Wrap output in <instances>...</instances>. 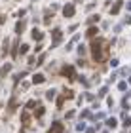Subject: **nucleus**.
I'll return each instance as SVG.
<instances>
[{
    "instance_id": "nucleus-8",
    "label": "nucleus",
    "mask_w": 131,
    "mask_h": 133,
    "mask_svg": "<svg viewBox=\"0 0 131 133\" xmlns=\"http://www.w3.org/2000/svg\"><path fill=\"white\" fill-rule=\"evenodd\" d=\"M21 122H23V128H29V124H31V118H29V110H25V112H23Z\"/></svg>"
},
{
    "instance_id": "nucleus-16",
    "label": "nucleus",
    "mask_w": 131,
    "mask_h": 133,
    "mask_svg": "<svg viewBox=\"0 0 131 133\" xmlns=\"http://www.w3.org/2000/svg\"><path fill=\"white\" fill-rule=\"evenodd\" d=\"M106 125H108L110 129H112V128H116V125H118V122H116V118H110L108 122H106Z\"/></svg>"
},
{
    "instance_id": "nucleus-18",
    "label": "nucleus",
    "mask_w": 131,
    "mask_h": 133,
    "mask_svg": "<svg viewBox=\"0 0 131 133\" xmlns=\"http://www.w3.org/2000/svg\"><path fill=\"white\" fill-rule=\"evenodd\" d=\"M25 76H27V72H19V74H17V76L13 78V84H17V82L21 80V78H25Z\"/></svg>"
},
{
    "instance_id": "nucleus-3",
    "label": "nucleus",
    "mask_w": 131,
    "mask_h": 133,
    "mask_svg": "<svg viewBox=\"0 0 131 133\" xmlns=\"http://www.w3.org/2000/svg\"><path fill=\"white\" fill-rule=\"evenodd\" d=\"M51 36H53V42H51V46H53V48H55V46H59V42H61V38H63V32L59 31V29H53Z\"/></svg>"
},
{
    "instance_id": "nucleus-33",
    "label": "nucleus",
    "mask_w": 131,
    "mask_h": 133,
    "mask_svg": "<svg viewBox=\"0 0 131 133\" xmlns=\"http://www.w3.org/2000/svg\"><path fill=\"white\" fill-rule=\"evenodd\" d=\"M86 133H95V129H93V128H89V129H86Z\"/></svg>"
},
{
    "instance_id": "nucleus-28",
    "label": "nucleus",
    "mask_w": 131,
    "mask_h": 133,
    "mask_svg": "<svg viewBox=\"0 0 131 133\" xmlns=\"http://www.w3.org/2000/svg\"><path fill=\"white\" fill-rule=\"evenodd\" d=\"M29 65H31V66L36 65V59H34V57H29Z\"/></svg>"
},
{
    "instance_id": "nucleus-31",
    "label": "nucleus",
    "mask_w": 131,
    "mask_h": 133,
    "mask_svg": "<svg viewBox=\"0 0 131 133\" xmlns=\"http://www.w3.org/2000/svg\"><path fill=\"white\" fill-rule=\"evenodd\" d=\"M123 125H131V118H126V122H123Z\"/></svg>"
},
{
    "instance_id": "nucleus-15",
    "label": "nucleus",
    "mask_w": 131,
    "mask_h": 133,
    "mask_svg": "<svg viewBox=\"0 0 131 133\" xmlns=\"http://www.w3.org/2000/svg\"><path fill=\"white\" fill-rule=\"evenodd\" d=\"M10 70H11V65H4V66H2V72H0V76H6Z\"/></svg>"
},
{
    "instance_id": "nucleus-14",
    "label": "nucleus",
    "mask_w": 131,
    "mask_h": 133,
    "mask_svg": "<svg viewBox=\"0 0 131 133\" xmlns=\"http://www.w3.org/2000/svg\"><path fill=\"white\" fill-rule=\"evenodd\" d=\"M95 34H97V27L87 29V32H86V36H87V38H91V36H95Z\"/></svg>"
},
{
    "instance_id": "nucleus-20",
    "label": "nucleus",
    "mask_w": 131,
    "mask_h": 133,
    "mask_svg": "<svg viewBox=\"0 0 131 133\" xmlns=\"http://www.w3.org/2000/svg\"><path fill=\"white\" fill-rule=\"evenodd\" d=\"M55 97V89H50V91L46 93V99H53Z\"/></svg>"
},
{
    "instance_id": "nucleus-27",
    "label": "nucleus",
    "mask_w": 131,
    "mask_h": 133,
    "mask_svg": "<svg viewBox=\"0 0 131 133\" xmlns=\"http://www.w3.org/2000/svg\"><path fill=\"white\" fill-rule=\"evenodd\" d=\"M78 53H80V55H84V53H86V48L80 46V48H78Z\"/></svg>"
},
{
    "instance_id": "nucleus-30",
    "label": "nucleus",
    "mask_w": 131,
    "mask_h": 133,
    "mask_svg": "<svg viewBox=\"0 0 131 133\" xmlns=\"http://www.w3.org/2000/svg\"><path fill=\"white\" fill-rule=\"evenodd\" d=\"M76 129L82 131V129H84V124H82V122H80V124H76Z\"/></svg>"
},
{
    "instance_id": "nucleus-32",
    "label": "nucleus",
    "mask_w": 131,
    "mask_h": 133,
    "mask_svg": "<svg viewBox=\"0 0 131 133\" xmlns=\"http://www.w3.org/2000/svg\"><path fill=\"white\" fill-rule=\"evenodd\" d=\"M4 21H6V15H0V25H2Z\"/></svg>"
},
{
    "instance_id": "nucleus-22",
    "label": "nucleus",
    "mask_w": 131,
    "mask_h": 133,
    "mask_svg": "<svg viewBox=\"0 0 131 133\" xmlns=\"http://www.w3.org/2000/svg\"><path fill=\"white\" fill-rule=\"evenodd\" d=\"M36 107V101H29L27 103V110H31V108H34Z\"/></svg>"
},
{
    "instance_id": "nucleus-19",
    "label": "nucleus",
    "mask_w": 131,
    "mask_h": 133,
    "mask_svg": "<svg viewBox=\"0 0 131 133\" xmlns=\"http://www.w3.org/2000/svg\"><path fill=\"white\" fill-rule=\"evenodd\" d=\"M65 105V97H63V95H59V97H57V108H61Z\"/></svg>"
},
{
    "instance_id": "nucleus-21",
    "label": "nucleus",
    "mask_w": 131,
    "mask_h": 133,
    "mask_svg": "<svg viewBox=\"0 0 131 133\" xmlns=\"http://www.w3.org/2000/svg\"><path fill=\"white\" fill-rule=\"evenodd\" d=\"M118 89H120V91H126V89H127L126 82H120V84H118Z\"/></svg>"
},
{
    "instance_id": "nucleus-23",
    "label": "nucleus",
    "mask_w": 131,
    "mask_h": 133,
    "mask_svg": "<svg viewBox=\"0 0 131 133\" xmlns=\"http://www.w3.org/2000/svg\"><path fill=\"white\" fill-rule=\"evenodd\" d=\"M8 44H10V42L6 40V42H4V46H2V55H6V53H8Z\"/></svg>"
},
{
    "instance_id": "nucleus-13",
    "label": "nucleus",
    "mask_w": 131,
    "mask_h": 133,
    "mask_svg": "<svg viewBox=\"0 0 131 133\" xmlns=\"http://www.w3.org/2000/svg\"><path fill=\"white\" fill-rule=\"evenodd\" d=\"M63 97H65V99H72V97H74V91H72V89H65V91H63Z\"/></svg>"
},
{
    "instance_id": "nucleus-4",
    "label": "nucleus",
    "mask_w": 131,
    "mask_h": 133,
    "mask_svg": "<svg viewBox=\"0 0 131 133\" xmlns=\"http://www.w3.org/2000/svg\"><path fill=\"white\" fill-rule=\"evenodd\" d=\"M65 131V128H63V124L61 122H53L51 124V128L47 129V133H63Z\"/></svg>"
},
{
    "instance_id": "nucleus-17",
    "label": "nucleus",
    "mask_w": 131,
    "mask_h": 133,
    "mask_svg": "<svg viewBox=\"0 0 131 133\" xmlns=\"http://www.w3.org/2000/svg\"><path fill=\"white\" fill-rule=\"evenodd\" d=\"M27 51H29V44H23L19 50H17V53H21V55H23V53H27Z\"/></svg>"
},
{
    "instance_id": "nucleus-10",
    "label": "nucleus",
    "mask_w": 131,
    "mask_h": 133,
    "mask_svg": "<svg viewBox=\"0 0 131 133\" xmlns=\"http://www.w3.org/2000/svg\"><path fill=\"white\" fill-rule=\"evenodd\" d=\"M44 112H46V108L40 105V107H36V110H34V118H42L44 116Z\"/></svg>"
},
{
    "instance_id": "nucleus-1",
    "label": "nucleus",
    "mask_w": 131,
    "mask_h": 133,
    "mask_svg": "<svg viewBox=\"0 0 131 133\" xmlns=\"http://www.w3.org/2000/svg\"><path fill=\"white\" fill-rule=\"evenodd\" d=\"M89 50H91V57L95 59V61H99V63L108 57V44H106V40H103V38L91 40Z\"/></svg>"
},
{
    "instance_id": "nucleus-2",
    "label": "nucleus",
    "mask_w": 131,
    "mask_h": 133,
    "mask_svg": "<svg viewBox=\"0 0 131 133\" xmlns=\"http://www.w3.org/2000/svg\"><path fill=\"white\" fill-rule=\"evenodd\" d=\"M74 72H76V69H74L72 65H63V69H61V74L67 76L68 80H76V74H74Z\"/></svg>"
},
{
    "instance_id": "nucleus-9",
    "label": "nucleus",
    "mask_w": 131,
    "mask_h": 133,
    "mask_svg": "<svg viewBox=\"0 0 131 133\" xmlns=\"http://www.w3.org/2000/svg\"><path fill=\"white\" fill-rule=\"evenodd\" d=\"M25 27H27V23H25V21H19V23L15 25V32H17V34H21L23 31H25Z\"/></svg>"
},
{
    "instance_id": "nucleus-11",
    "label": "nucleus",
    "mask_w": 131,
    "mask_h": 133,
    "mask_svg": "<svg viewBox=\"0 0 131 133\" xmlns=\"http://www.w3.org/2000/svg\"><path fill=\"white\" fill-rule=\"evenodd\" d=\"M44 80H46L44 74H34V76H32V84H42Z\"/></svg>"
},
{
    "instance_id": "nucleus-34",
    "label": "nucleus",
    "mask_w": 131,
    "mask_h": 133,
    "mask_svg": "<svg viewBox=\"0 0 131 133\" xmlns=\"http://www.w3.org/2000/svg\"><path fill=\"white\" fill-rule=\"evenodd\" d=\"M103 133H108V131H103Z\"/></svg>"
},
{
    "instance_id": "nucleus-12",
    "label": "nucleus",
    "mask_w": 131,
    "mask_h": 133,
    "mask_svg": "<svg viewBox=\"0 0 131 133\" xmlns=\"http://www.w3.org/2000/svg\"><path fill=\"white\" fill-rule=\"evenodd\" d=\"M31 34H32V38H34V40H42V38H44V34L40 32L38 29H32V32H31Z\"/></svg>"
},
{
    "instance_id": "nucleus-6",
    "label": "nucleus",
    "mask_w": 131,
    "mask_h": 133,
    "mask_svg": "<svg viewBox=\"0 0 131 133\" xmlns=\"http://www.w3.org/2000/svg\"><path fill=\"white\" fill-rule=\"evenodd\" d=\"M122 6H123V2L122 0H118V2H114V6L110 8V14L112 15H116V14H120V10H122Z\"/></svg>"
},
{
    "instance_id": "nucleus-26",
    "label": "nucleus",
    "mask_w": 131,
    "mask_h": 133,
    "mask_svg": "<svg viewBox=\"0 0 131 133\" xmlns=\"http://www.w3.org/2000/svg\"><path fill=\"white\" fill-rule=\"evenodd\" d=\"M15 15H17V17H23V15H25V10H19V11H15Z\"/></svg>"
},
{
    "instance_id": "nucleus-5",
    "label": "nucleus",
    "mask_w": 131,
    "mask_h": 133,
    "mask_svg": "<svg viewBox=\"0 0 131 133\" xmlns=\"http://www.w3.org/2000/svg\"><path fill=\"white\" fill-rule=\"evenodd\" d=\"M63 15H65V17H72V15H74V6H72V4H67V6L63 8Z\"/></svg>"
},
{
    "instance_id": "nucleus-7",
    "label": "nucleus",
    "mask_w": 131,
    "mask_h": 133,
    "mask_svg": "<svg viewBox=\"0 0 131 133\" xmlns=\"http://www.w3.org/2000/svg\"><path fill=\"white\" fill-rule=\"evenodd\" d=\"M17 107H19V103H17V99H15V97H11V99H10V103H8V112H13Z\"/></svg>"
},
{
    "instance_id": "nucleus-25",
    "label": "nucleus",
    "mask_w": 131,
    "mask_h": 133,
    "mask_svg": "<svg viewBox=\"0 0 131 133\" xmlns=\"http://www.w3.org/2000/svg\"><path fill=\"white\" fill-rule=\"evenodd\" d=\"M106 91H108V88H103V89L99 91V97H103V95H106Z\"/></svg>"
},
{
    "instance_id": "nucleus-24",
    "label": "nucleus",
    "mask_w": 131,
    "mask_h": 133,
    "mask_svg": "<svg viewBox=\"0 0 131 133\" xmlns=\"http://www.w3.org/2000/svg\"><path fill=\"white\" fill-rule=\"evenodd\" d=\"M99 21V15H91L89 17V23H97Z\"/></svg>"
},
{
    "instance_id": "nucleus-29",
    "label": "nucleus",
    "mask_w": 131,
    "mask_h": 133,
    "mask_svg": "<svg viewBox=\"0 0 131 133\" xmlns=\"http://www.w3.org/2000/svg\"><path fill=\"white\" fill-rule=\"evenodd\" d=\"M89 114H91V110H84V112H82V118H87Z\"/></svg>"
},
{
    "instance_id": "nucleus-35",
    "label": "nucleus",
    "mask_w": 131,
    "mask_h": 133,
    "mask_svg": "<svg viewBox=\"0 0 131 133\" xmlns=\"http://www.w3.org/2000/svg\"><path fill=\"white\" fill-rule=\"evenodd\" d=\"M19 133H25V131H19Z\"/></svg>"
}]
</instances>
